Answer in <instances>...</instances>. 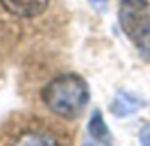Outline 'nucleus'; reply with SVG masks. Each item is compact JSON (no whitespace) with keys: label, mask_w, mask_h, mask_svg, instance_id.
<instances>
[{"label":"nucleus","mask_w":150,"mask_h":146,"mask_svg":"<svg viewBox=\"0 0 150 146\" xmlns=\"http://www.w3.org/2000/svg\"><path fill=\"white\" fill-rule=\"evenodd\" d=\"M139 142L150 146V125H146V127L141 128V132H139Z\"/></svg>","instance_id":"obj_9"},{"label":"nucleus","mask_w":150,"mask_h":146,"mask_svg":"<svg viewBox=\"0 0 150 146\" xmlns=\"http://www.w3.org/2000/svg\"><path fill=\"white\" fill-rule=\"evenodd\" d=\"M4 142L9 144H41V146H55L62 144L60 135L55 127L34 118H21V121H14L6 125Z\"/></svg>","instance_id":"obj_2"},{"label":"nucleus","mask_w":150,"mask_h":146,"mask_svg":"<svg viewBox=\"0 0 150 146\" xmlns=\"http://www.w3.org/2000/svg\"><path fill=\"white\" fill-rule=\"evenodd\" d=\"M50 0H0V7L9 18L28 21L42 16L48 11Z\"/></svg>","instance_id":"obj_4"},{"label":"nucleus","mask_w":150,"mask_h":146,"mask_svg":"<svg viewBox=\"0 0 150 146\" xmlns=\"http://www.w3.org/2000/svg\"><path fill=\"white\" fill-rule=\"evenodd\" d=\"M87 128H88L90 137H92L96 142H99V144H111L113 135H111V132H110V128H108V125H106V121H104L101 111L96 109V111L92 113Z\"/></svg>","instance_id":"obj_6"},{"label":"nucleus","mask_w":150,"mask_h":146,"mask_svg":"<svg viewBox=\"0 0 150 146\" xmlns=\"http://www.w3.org/2000/svg\"><path fill=\"white\" fill-rule=\"evenodd\" d=\"M143 107H145V100L141 97H138V95H134L131 92L122 90L113 99V102L110 106V111L115 116H118V118H125V116H131V114L138 113Z\"/></svg>","instance_id":"obj_5"},{"label":"nucleus","mask_w":150,"mask_h":146,"mask_svg":"<svg viewBox=\"0 0 150 146\" xmlns=\"http://www.w3.org/2000/svg\"><path fill=\"white\" fill-rule=\"evenodd\" d=\"M136 48L139 49L141 56H143L145 60H148V62H150V34H148V35H145L139 42H136Z\"/></svg>","instance_id":"obj_7"},{"label":"nucleus","mask_w":150,"mask_h":146,"mask_svg":"<svg viewBox=\"0 0 150 146\" xmlns=\"http://www.w3.org/2000/svg\"><path fill=\"white\" fill-rule=\"evenodd\" d=\"M88 85L81 76L72 72L57 76L41 90L46 109L64 120H76L81 116L88 104Z\"/></svg>","instance_id":"obj_1"},{"label":"nucleus","mask_w":150,"mask_h":146,"mask_svg":"<svg viewBox=\"0 0 150 146\" xmlns=\"http://www.w3.org/2000/svg\"><path fill=\"white\" fill-rule=\"evenodd\" d=\"M118 20L124 34L136 44L150 34V4L146 0H122Z\"/></svg>","instance_id":"obj_3"},{"label":"nucleus","mask_w":150,"mask_h":146,"mask_svg":"<svg viewBox=\"0 0 150 146\" xmlns=\"http://www.w3.org/2000/svg\"><path fill=\"white\" fill-rule=\"evenodd\" d=\"M87 2H88L92 7H96L99 13H104V11L108 9V0H87Z\"/></svg>","instance_id":"obj_8"}]
</instances>
